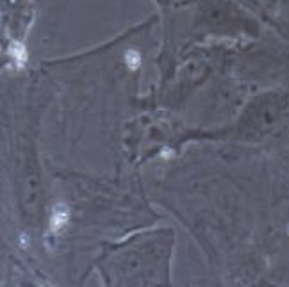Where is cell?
Instances as JSON below:
<instances>
[{
  "label": "cell",
  "mask_w": 289,
  "mask_h": 287,
  "mask_svg": "<svg viewBox=\"0 0 289 287\" xmlns=\"http://www.w3.org/2000/svg\"><path fill=\"white\" fill-rule=\"evenodd\" d=\"M66 221H68V212H66L65 207H61V205H57L54 211V214H52V221H50V227L54 232H57L59 229H62V227L66 225Z\"/></svg>",
  "instance_id": "6da1fadb"
},
{
  "label": "cell",
  "mask_w": 289,
  "mask_h": 287,
  "mask_svg": "<svg viewBox=\"0 0 289 287\" xmlns=\"http://www.w3.org/2000/svg\"><path fill=\"white\" fill-rule=\"evenodd\" d=\"M11 54H13V57H15V61L18 62L20 66H22L23 61H25V50H23L22 45H13Z\"/></svg>",
  "instance_id": "7a4b0ae2"
},
{
  "label": "cell",
  "mask_w": 289,
  "mask_h": 287,
  "mask_svg": "<svg viewBox=\"0 0 289 287\" xmlns=\"http://www.w3.org/2000/svg\"><path fill=\"white\" fill-rule=\"evenodd\" d=\"M127 61H129V65H131L132 68H138V65H139V55L136 54V52H129V54H127Z\"/></svg>",
  "instance_id": "3957f363"
}]
</instances>
